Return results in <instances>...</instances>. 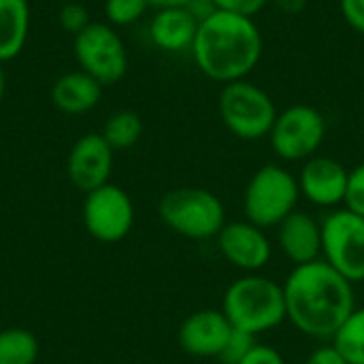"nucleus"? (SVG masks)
Returning <instances> with one entry per match:
<instances>
[{"label":"nucleus","mask_w":364,"mask_h":364,"mask_svg":"<svg viewBox=\"0 0 364 364\" xmlns=\"http://www.w3.org/2000/svg\"><path fill=\"white\" fill-rule=\"evenodd\" d=\"M286 320L305 337L333 341L341 324L356 309L354 284L322 258L294 267L286 277Z\"/></svg>","instance_id":"nucleus-1"},{"label":"nucleus","mask_w":364,"mask_h":364,"mask_svg":"<svg viewBox=\"0 0 364 364\" xmlns=\"http://www.w3.org/2000/svg\"><path fill=\"white\" fill-rule=\"evenodd\" d=\"M190 53L207 79L226 85L254 73L264 53V38L254 17L215 11L198 23Z\"/></svg>","instance_id":"nucleus-2"},{"label":"nucleus","mask_w":364,"mask_h":364,"mask_svg":"<svg viewBox=\"0 0 364 364\" xmlns=\"http://www.w3.org/2000/svg\"><path fill=\"white\" fill-rule=\"evenodd\" d=\"M220 309L235 331L258 337L286 322L284 286L260 273H245L226 288Z\"/></svg>","instance_id":"nucleus-3"},{"label":"nucleus","mask_w":364,"mask_h":364,"mask_svg":"<svg viewBox=\"0 0 364 364\" xmlns=\"http://www.w3.org/2000/svg\"><path fill=\"white\" fill-rule=\"evenodd\" d=\"M301 198L299 179L282 164L260 166L247 181L243 192L245 220L258 228H277L296 211Z\"/></svg>","instance_id":"nucleus-4"},{"label":"nucleus","mask_w":364,"mask_h":364,"mask_svg":"<svg viewBox=\"0 0 364 364\" xmlns=\"http://www.w3.org/2000/svg\"><path fill=\"white\" fill-rule=\"evenodd\" d=\"M160 220L177 235L194 241L215 239L226 226L224 203L205 188H175L158 205Z\"/></svg>","instance_id":"nucleus-5"},{"label":"nucleus","mask_w":364,"mask_h":364,"mask_svg":"<svg viewBox=\"0 0 364 364\" xmlns=\"http://www.w3.org/2000/svg\"><path fill=\"white\" fill-rule=\"evenodd\" d=\"M218 111L226 130L241 141L269 136L279 113L271 94L250 79L222 85Z\"/></svg>","instance_id":"nucleus-6"},{"label":"nucleus","mask_w":364,"mask_h":364,"mask_svg":"<svg viewBox=\"0 0 364 364\" xmlns=\"http://www.w3.org/2000/svg\"><path fill=\"white\" fill-rule=\"evenodd\" d=\"M326 117L311 105H290L277 113L269 132L273 154L284 162H305L318 156L326 139Z\"/></svg>","instance_id":"nucleus-7"},{"label":"nucleus","mask_w":364,"mask_h":364,"mask_svg":"<svg viewBox=\"0 0 364 364\" xmlns=\"http://www.w3.org/2000/svg\"><path fill=\"white\" fill-rule=\"evenodd\" d=\"M73 53L79 70L94 77L102 87L124 79L128 70V49L117 32L107 21H92L73 41Z\"/></svg>","instance_id":"nucleus-8"},{"label":"nucleus","mask_w":364,"mask_h":364,"mask_svg":"<svg viewBox=\"0 0 364 364\" xmlns=\"http://www.w3.org/2000/svg\"><path fill=\"white\" fill-rule=\"evenodd\" d=\"M322 224V260L350 284L364 282V218L348 207L333 209Z\"/></svg>","instance_id":"nucleus-9"},{"label":"nucleus","mask_w":364,"mask_h":364,"mask_svg":"<svg viewBox=\"0 0 364 364\" xmlns=\"http://www.w3.org/2000/svg\"><path fill=\"white\" fill-rule=\"evenodd\" d=\"M81 218L85 230L96 241L117 243L126 239L134 226V205L124 188L105 183L85 194Z\"/></svg>","instance_id":"nucleus-10"},{"label":"nucleus","mask_w":364,"mask_h":364,"mask_svg":"<svg viewBox=\"0 0 364 364\" xmlns=\"http://www.w3.org/2000/svg\"><path fill=\"white\" fill-rule=\"evenodd\" d=\"M215 239L222 258L243 273L262 271L273 256V245L267 232L247 220L226 222Z\"/></svg>","instance_id":"nucleus-11"},{"label":"nucleus","mask_w":364,"mask_h":364,"mask_svg":"<svg viewBox=\"0 0 364 364\" xmlns=\"http://www.w3.org/2000/svg\"><path fill=\"white\" fill-rule=\"evenodd\" d=\"M296 179L301 196L311 205L331 211L346 205L350 171L339 160L328 156H314L303 162Z\"/></svg>","instance_id":"nucleus-12"},{"label":"nucleus","mask_w":364,"mask_h":364,"mask_svg":"<svg viewBox=\"0 0 364 364\" xmlns=\"http://www.w3.org/2000/svg\"><path fill=\"white\" fill-rule=\"evenodd\" d=\"M113 149L100 132H87L75 141L66 158L70 183L81 192H92L109 183L113 171Z\"/></svg>","instance_id":"nucleus-13"},{"label":"nucleus","mask_w":364,"mask_h":364,"mask_svg":"<svg viewBox=\"0 0 364 364\" xmlns=\"http://www.w3.org/2000/svg\"><path fill=\"white\" fill-rule=\"evenodd\" d=\"M235 328L222 314V309H198L190 314L179 331V348L194 358H220Z\"/></svg>","instance_id":"nucleus-14"},{"label":"nucleus","mask_w":364,"mask_h":364,"mask_svg":"<svg viewBox=\"0 0 364 364\" xmlns=\"http://www.w3.org/2000/svg\"><path fill=\"white\" fill-rule=\"evenodd\" d=\"M277 243L294 267L316 262L322 258V224L296 209L277 226Z\"/></svg>","instance_id":"nucleus-15"},{"label":"nucleus","mask_w":364,"mask_h":364,"mask_svg":"<svg viewBox=\"0 0 364 364\" xmlns=\"http://www.w3.org/2000/svg\"><path fill=\"white\" fill-rule=\"evenodd\" d=\"M198 19L188 9H160L149 19L151 43L166 53H183L192 49L198 32Z\"/></svg>","instance_id":"nucleus-16"},{"label":"nucleus","mask_w":364,"mask_h":364,"mask_svg":"<svg viewBox=\"0 0 364 364\" xmlns=\"http://www.w3.org/2000/svg\"><path fill=\"white\" fill-rule=\"evenodd\" d=\"M102 98V85L83 70H73L55 79L51 100L58 111L66 115H83L92 111Z\"/></svg>","instance_id":"nucleus-17"},{"label":"nucleus","mask_w":364,"mask_h":364,"mask_svg":"<svg viewBox=\"0 0 364 364\" xmlns=\"http://www.w3.org/2000/svg\"><path fill=\"white\" fill-rule=\"evenodd\" d=\"M30 4L28 0H0V62L15 60L30 36Z\"/></svg>","instance_id":"nucleus-18"},{"label":"nucleus","mask_w":364,"mask_h":364,"mask_svg":"<svg viewBox=\"0 0 364 364\" xmlns=\"http://www.w3.org/2000/svg\"><path fill=\"white\" fill-rule=\"evenodd\" d=\"M105 141L111 145L113 151H124L134 147L141 136H143V119L134 111H115L107 122L100 132Z\"/></svg>","instance_id":"nucleus-19"},{"label":"nucleus","mask_w":364,"mask_h":364,"mask_svg":"<svg viewBox=\"0 0 364 364\" xmlns=\"http://www.w3.org/2000/svg\"><path fill=\"white\" fill-rule=\"evenodd\" d=\"M38 358V341L26 328L0 331V364H34Z\"/></svg>","instance_id":"nucleus-20"},{"label":"nucleus","mask_w":364,"mask_h":364,"mask_svg":"<svg viewBox=\"0 0 364 364\" xmlns=\"http://www.w3.org/2000/svg\"><path fill=\"white\" fill-rule=\"evenodd\" d=\"M348 364H364V307H356L331 341Z\"/></svg>","instance_id":"nucleus-21"},{"label":"nucleus","mask_w":364,"mask_h":364,"mask_svg":"<svg viewBox=\"0 0 364 364\" xmlns=\"http://www.w3.org/2000/svg\"><path fill=\"white\" fill-rule=\"evenodd\" d=\"M149 9L147 0H105V17L113 28L136 23Z\"/></svg>","instance_id":"nucleus-22"},{"label":"nucleus","mask_w":364,"mask_h":364,"mask_svg":"<svg viewBox=\"0 0 364 364\" xmlns=\"http://www.w3.org/2000/svg\"><path fill=\"white\" fill-rule=\"evenodd\" d=\"M58 23L64 32L77 36L83 28H87L92 21H90V11L79 4V2H66L60 13H58Z\"/></svg>","instance_id":"nucleus-23"},{"label":"nucleus","mask_w":364,"mask_h":364,"mask_svg":"<svg viewBox=\"0 0 364 364\" xmlns=\"http://www.w3.org/2000/svg\"><path fill=\"white\" fill-rule=\"evenodd\" d=\"M256 343H258L256 337L235 331V333L230 335V339H228V343H226V348H224V352L220 354L218 360L222 364H239L250 352H252V348H254Z\"/></svg>","instance_id":"nucleus-24"},{"label":"nucleus","mask_w":364,"mask_h":364,"mask_svg":"<svg viewBox=\"0 0 364 364\" xmlns=\"http://www.w3.org/2000/svg\"><path fill=\"white\" fill-rule=\"evenodd\" d=\"M350 211L364 218V162L350 171V183H348V196L346 205Z\"/></svg>","instance_id":"nucleus-25"},{"label":"nucleus","mask_w":364,"mask_h":364,"mask_svg":"<svg viewBox=\"0 0 364 364\" xmlns=\"http://www.w3.org/2000/svg\"><path fill=\"white\" fill-rule=\"evenodd\" d=\"M218 11H228L245 17H254L269 4V0H213Z\"/></svg>","instance_id":"nucleus-26"},{"label":"nucleus","mask_w":364,"mask_h":364,"mask_svg":"<svg viewBox=\"0 0 364 364\" xmlns=\"http://www.w3.org/2000/svg\"><path fill=\"white\" fill-rule=\"evenodd\" d=\"M339 11L346 23L364 36V0H339Z\"/></svg>","instance_id":"nucleus-27"},{"label":"nucleus","mask_w":364,"mask_h":364,"mask_svg":"<svg viewBox=\"0 0 364 364\" xmlns=\"http://www.w3.org/2000/svg\"><path fill=\"white\" fill-rule=\"evenodd\" d=\"M239 364H286V358L275 348L264 346V343H256L252 348V352Z\"/></svg>","instance_id":"nucleus-28"},{"label":"nucleus","mask_w":364,"mask_h":364,"mask_svg":"<svg viewBox=\"0 0 364 364\" xmlns=\"http://www.w3.org/2000/svg\"><path fill=\"white\" fill-rule=\"evenodd\" d=\"M305 364H348V360H346V358L341 356V352L328 341V343L316 348V350L307 356Z\"/></svg>","instance_id":"nucleus-29"},{"label":"nucleus","mask_w":364,"mask_h":364,"mask_svg":"<svg viewBox=\"0 0 364 364\" xmlns=\"http://www.w3.org/2000/svg\"><path fill=\"white\" fill-rule=\"evenodd\" d=\"M269 4H273L284 15H299L307 9L309 0H269Z\"/></svg>","instance_id":"nucleus-30"},{"label":"nucleus","mask_w":364,"mask_h":364,"mask_svg":"<svg viewBox=\"0 0 364 364\" xmlns=\"http://www.w3.org/2000/svg\"><path fill=\"white\" fill-rule=\"evenodd\" d=\"M151 9L160 11V9H188V4L192 0H147Z\"/></svg>","instance_id":"nucleus-31"},{"label":"nucleus","mask_w":364,"mask_h":364,"mask_svg":"<svg viewBox=\"0 0 364 364\" xmlns=\"http://www.w3.org/2000/svg\"><path fill=\"white\" fill-rule=\"evenodd\" d=\"M4 90H6V77H4V68H2V62H0V100L4 96Z\"/></svg>","instance_id":"nucleus-32"}]
</instances>
